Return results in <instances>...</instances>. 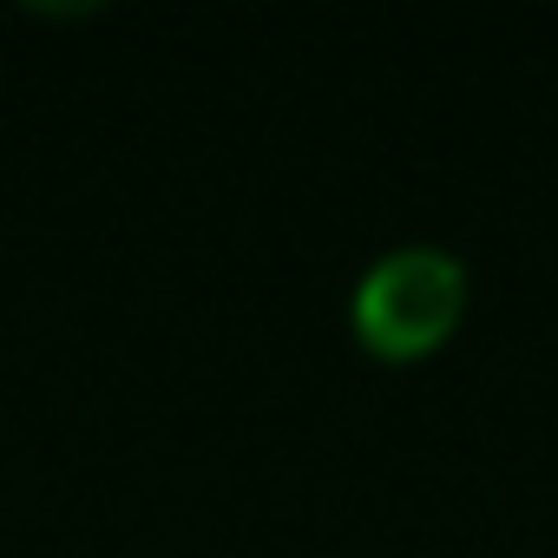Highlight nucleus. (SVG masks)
I'll return each instance as SVG.
<instances>
[{"instance_id": "f257e3e1", "label": "nucleus", "mask_w": 558, "mask_h": 558, "mask_svg": "<svg viewBox=\"0 0 558 558\" xmlns=\"http://www.w3.org/2000/svg\"><path fill=\"white\" fill-rule=\"evenodd\" d=\"M349 316L362 349H375L381 362L427 355L466 316V263L440 243H395L362 269Z\"/></svg>"}]
</instances>
